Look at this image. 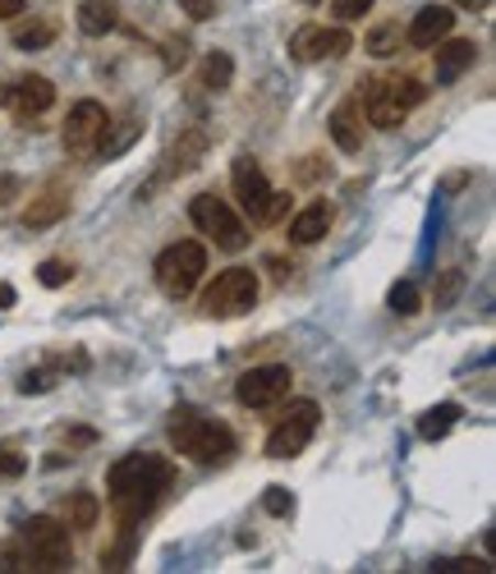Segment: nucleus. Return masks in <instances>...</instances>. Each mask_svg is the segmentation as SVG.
Listing matches in <instances>:
<instances>
[{"mask_svg": "<svg viewBox=\"0 0 496 574\" xmlns=\"http://www.w3.org/2000/svg\"><path fill=\"white\" fill-rule=\"evenodd\" d=\"M175 483V464L166 455H124L111 464L107 487H111V515L120 529H139L143 515L162 501V492Z\"/></svg>", "mask_w": 496, "mask_h": 574, "instance_id": "nucleus-1", "label": "nucleus"}, {"mask_svg": "<svg viewBox=\"0 0 496 574\" xmlns=\"http://www.w3.org/2000/svg\"><path fill=\"white\" fill-rule=\"evenodd\" d=\"M74 561V547H69V525L56 515H33L10 542H5V570L19 574V570H37V574H51V570H69Z\"/></svg>", "mask_w": 496, "mask_h": 574, "instance_id": "nucleus-2", "label": "nucleus"}, {"mask_svg": "<svg viewBox=\"0 0 496 574\" xmlns=\"http://www.w3.org/2000/svg\"><path fill=\"white\" fill-rule=\"evenodd\" d=\"M170 441H175V451L194 464H225L234 455V432L189 405L170 413Z\"/></svg>", "mask_w": 496, "mask_h": 574, "instance_id": "nucleus-3", "label": "nucleus"}, {"mask_svg": "<svg viewBox=\"0 0 496 574\" xmlns=\"http://www.w3.org/2000/svg\"><path fill=\"white\" fill-rule=\"evenodd\" d=\"M359 88H363V115H368L377 129H396V124H405V115L428 101V88H423L414 74L368 78V84H359Z\"/></svg>", "mask_w": 496, "mask_h": 574, "instance_id": "nucleus-4", "label": "nucleus"}, {"mask_svg": "<svg viewBox=\"0 0 496 574\" xmlns=\"http://www.w3.org/2000/svg\"><path fill=\"white\" fill-rule=\"evenodd\" d=\"M152 272H156V290H162L166 299H189L198 290L202 272H207V253L194 240H179V244L162 249Z\"/></svg>", "mask_w": 496, "mask_h": 574, "instance_id": "nucleus-5", "label": "nucleus"}, {"mask_svg": "<svg viewBox=\"0 0 496 574\" xmlns=\"http://www.w3.org/2000/svg\"><path fill=\"white\" fill-rule=\"evenodd\" d=\"M189 217H194V225H198L202 234H212L217 249H225V253L249 249V225L240 221V212H234L225 198H217V194H198V198L189 202Z\"/></svg>", "mask_w": 496, "mask_h": 574, "instance_id": "nucleus-6", "label": "nucleus"}, {"mask_svg": "<svg viewBox=\"0 0 496 574\" xmlns=\"http://www.w3.org/2000/svg\"><path fill=\"white\" fill-rule=\"evenodd\" d=\"M253 303H257V272H249V267H230L202 290L207 318H240Z\"/></svg>", "mask_w": 496, "mask_h": 574, "instance_id": "nucleus-7", "label": "nucleus"}, {"mask_svg": "<svg viewBox=\"0 0 496 574\" xmlns=\"http://www.w3.org/2000/svg\"><path fill=\"white\" fill-rule=\"evenodd\" d=\"M318 419H322L318 405H312V400H295L290 409L280 413V423L267 432V455L272 460H295L312 441V432H318Z\"/></svg>", "mask_w": 496, "mask_h": 574, "instance_id": "nucleus-8", "label": "nucleus"}, {"mask_svg": "<svg viewBox=\"0 0 496 574\" xmlns=\"http://www.w3.org/2000/svg\"><path fill=\"white\" fill-rule=\"evenodd\" d=\"M107 107L101 101H78V107L69 111V120H65V152L74 156V162H88V156H97V143H101V134H107Z\"/></svg>", "mask_w": 496, "mask_h": 574, "instance_id": "nucleus-9", "label": "nucleus"}, {"mask_svg": "<svg viewBox=\"0 0 496 574\" xmlns=\"http://www.w3.org/2000/svg\"><path fill=\"white\" fill-rule=\"evenodd\" d=\"M290 368H280V363H267V368H249L240 382H234V400L244 409H272L290 396Z\"/></svg>", "mask_w": 496, "mask_h": 574, "instance_id": "nucleus-10", "label": "nucleus"}, {"mask_svg": "<svg viewBox=\"0 0 496 574\" xmlns=\"http://www.w3.org/2000/svg\"><path fill=\"white\" fill-rule=\"evenodd\" d=\"M51 107H56V84L42 74H23V78H14V84L0 88V111H10L14 120H33Z\"/></svg>", "mask_w": 496, "mask_h": 574, "instance_id": "nucleus-11", "label": "nucleus"}, {"mask_svg": "<svg viewBox=\"0 0 496 574\" xmlns=\"http://www.w3.org/2000/svg\"><path fill=\"white\" fill-rule=\"evenodd\" d=\"M354 51V37L345 29H322V23H304V29L290 37V56L299 65H312V60H341Z\"/></svg>", "mask_w": 496, "mask_h": 574, "instance_id": "nucleus-12", "label": "nucleus"}, {"mask_svg": "<svg viewBox=\"0 0 496 574\" xmlns=\"http://www.w3.org/2000/svg\"><path fill=\"white\" fill-rule=\"evenodd\" d=\"M207 156V129H198V124H189V129H179V139L170 143V152H166V166L156 170V179L143 189V194H152V189H162V185H170V179H179V175H189V170H198V162Z\"/></svg>", "mask_w": 496, "mask_h": 574, "instance_id": "nucleus-13", "label": "nucleus"}, {"mask_svg": "<svg viewBox=\"0 0 496 574\" xmlns=\"http://www.w3.org/2000/svg\"><path fill=\"white\" fill-rule=\"evenodd\" d=\"M230 189H234V198H240V207H244L253 221H263V207L272 198V185H267V175H263V166H257L253 156H234Z\"/></svg>", "mask_w": 496, "mask_h": 574, "instance_id": "nucleus-14", "label": "nucleus"}, {"mask_svg": "<svg viewBox=\"0 0 496 574\" xmlns=\"http://www.w3.org/2000/svg\"><path fill=\"white\" fill-rule=\"evenodd\" d=\"M451 29H455V10H451V5H423L419 14L409 19L405 42L419 46V51H428V46H437V42H447Z\"/></svg>", "mask_w": 496, "mask_h": 574, "instance_id": "nucleus-15", "label": "nucleus"}, {"mask_svg": "<svg viewBox=\"0 0 496 574\" xmlns=\"http://www.w3.org/2000/svg\"><path fill=\"white\" fill-rule=\"evenodd\" d=\"M474 60H478V46H474V42H464V37L437 42V84L451 88L464 69H474Z\"/></svg>", "mask_w": 496, "mask_h": 574, "instance_id": "nucleus-16", "label": "nucleus"}, {"mask_svg": "<svg viewBox=\"0 0 496 574\" xmlns=\"http://www.w3.org/2000/svg\"><path fill=\"white\" fill-rule=\"evenodd\" d=\"M331 221H335L331 202H322V198H318V202H308L304 212L290 221V240H295V244H318L322 234L331 230Z\"/></svg>", "mask_w": 496, "mask_h": 574, "instance_id": "nucleus-17", "label": "nucleus"}, {"mask_svg": "<svg viewBox=\"0 0 496 574\" xmlns=\"http://www.w3.org/2000/svg\"><path fill=\"white\" fill-rule=\"evenodd\" d=\"M115 23H120V5H115V0H84V5H78V33L107 37Z\"/></svg>", "mask_w": 496, "mask_h": 574, "instance_id": "nucleus-18", "label": "nucleus"}, {"mask_svg": "<svg viewBox=\"0 0 496 574\" xmlns=\"http://www.w3.org/2000/svg\"><path fill=\"white\" fill-rule=\"evenodd\" d=\"M65 212H69V198L65 194H42V198H33L29 207H23V225H29V230H46V225L65 221Z\"/></svg>", "mask_w": 496, "mask_h": 574, "instance_id": "nucleus-19", "label": "nucleus"}, {"mask_svg": "<svg viewBox=\"0 0 496 574\" xmlns=\"http://www.w3.org/2000/svg\"><path fill=\"white\" fill-rule=\"evenodd\" d=\"M331 139H335V147L341 152H363V124H359V111L354 107H335V115H331Z\"/></svg>", "mask_w": 496, "mask_h": 574, "instance_id": "nucleus-20", "label": "nucleus"}, {"mask_svg": "<svg viewBox=\"0 0 496 574\" xmlns=\"http://www.w3.org/2000/svg\"><path fill=\"white\" fill-rule=\"evenodd\" d=\"M139 134H143V120H139V115H124L120 124L107 120V134H101V143H97V156H120Z\"/></svg>", "mask_w": 496, "mask_h": 574, "instance_id": "nucleus-21", "label": "nucleus"}, {"mask_svg": "<svg viewBox=\"0 0 496 574\" xmlns=\"http://www.w3.org/2000/svg\"><path fill=\"white\" fill-rule=\"evenodd\" d=\"M460 405L455 400H447V405H432L428 413H423V419H419V437L423 441H441V437H451V428L460 423Z\"/></svg>", "mask_w": 496, "mask_h": 574, "instance_id": "nucleus-22", "label": "nucleus"}, {"mask_svg": "<svg viewBox=\"0 0 496 574\" xmlns=\"http://www.w3.org/2000/svg\"><path fill=\"white\" fill-rule=\"evenodd\" d=\"M230 78H234V60L225 56V51H212V56L202 60V69H198V84H202L207 92H225Z\"/></svg>", "mask_w": 496, "mask_h": 574, "instance_id": "nucleus-23", "label": "nucleus"}, {"mask_svg": "<svg viewBox=\"0 0 496 574\" xmlns=\"http://www.w3.org/2000/svg\"><path fill=\"white\" fill-rule=\"evenodd\" d=\"M101 515V501L92 497V492H74V497L65 501V525L69 529H92Z\"/></svg>", "mask_w": 496, "mask_h": 574, "instance_id": "nucleus-24", "label": "nucleus"}, {"mask_svg": "<svg viewBox=\"0 0 496 574\" xmlns=\"http://www.w3.org/2000/svg\"><path fill=\"white\" fill-rule=\"evenodd\" d=\"M51 42H56V23H46V19L19 23V29H14V46H23V51H42Z\"/></svg>", "mask_w": 496, "mask_h": 574, "instance_id": "nucleus-25", "label": "nucleus"}, {"mask_svg": "<svg viewBox=\"0 0 496 574\" xmlns=\"http://www.w3.org/2000/svg\"><path fill=\"white\" fill-rule=\"evenodd\" d=\"M390 312H400V318H414V312H419V285H414V280H396V285H390Z\"/></svg>", "mask_w": 496, "mask_h": 574, "instance_id": "nucleus-26", "label": "nucleus"}, {"mask_svg": "<svg viewBox=\"0 0 496 574\" xmlns=\"http://www.w3.org/2000/svg\"><path fill=\"white\" fill-rule=\"evenodd\" d=\"M400 42H405L400 23H382V29H373V33H368V42H363V46H368L373 56H396Z\"/></svg>", "mask_w": 496, "mask_h": 574, "instance_id": "nucleus-27", "label": "nucleus"}, {"mask_svg": "<svg viewBox=\"0 0 496 574\" xmlns=\"http://www.w3.org/2000/svg\"><path fill=\"white\" fill-rule=\"evenodd\" d=\"M37 280L46 285V290H60V285H69V280H74V267H69V263H60V257H46V263L37 267Z\"/></svg>", "mask_w": 496, "mask_h": 574, "instance_id": "nucleus-28", "label": "nucleus"}, {"mask_svg": "<svg viewBox=\"0 0 496 574\" xmlns=\"http://www.w3.org/2000/svg\"><path fill=\"white\" fill-rule=\"evenodd\" d=\"M432 570H441V574H492V565H487V561H478V556H455V561H437Z\"/></svg>", "mask_w": 496, "mask_h": 574, "instance_id": "nucleus-29", "label": "nucleus"}, {"mask_svg": "<svg viewBox=\"0 0 496 574\" xmlns=\"http://www.w3.org/2000/svg\"><path fill=\"white\" fill-rule=\"evenodd\" d=\"M23 474H29V460H23L14 446H0V483L23 478Z\"/></svg>", "mask_w": 496, "mask_h": 574, "instance_id": "nucleus-30", "label": "nucleus"}, {"mask_svg": "<svg viewBox=\"0 0 496 574\" xmlns=\"http://www.w3.org/2000/svg\"><path fill=\"white\" fill-rule=\"evenodd\" d=\"M464 290V276L460 272H441V285H437V308H451Z\"/></svg>", "mask_w": 496, "mask_h": 574, "instance_id": "nucleus-31", "label": "nucleus"}, {"mask_svg": "<svg viewBox=\"0 0 496 574\" xmlns=\"http://www.w3.org/2000/svg\"><path fill=\"white\" fill-rule=\"evenodd\" d=\"M377 5V0H331V14L335 19H345V23H354V19H363Z\"/></svg>", "mask_w": 496, "mask_h": 574, "instance_id": "nucleus-32", "label": "nucleus"}, {"mask_svg": "<svg viewBox=\"0 0 496 574\" xmlns=\"http://www.w3.org/2000/svg\"><path fill=\"white\" fill-rule=\"evenodd\" d=\"M51 386H56V368H37V373H29L19 382L23 396H42V390H51Z\"/></svg>", "mask_w": 496, "mask_h": 574, "instance_id": "nucleus-33", "label": "nucleus"}, {"mask_svg": "<svg viewBox=\"0 0 496 574\" xmlns=\"http://www.w3.org/2000/svg\"><path fill=\"white\" fill-rule=\"evenodd\" d=\"M285 212H290V194H276L272 189V198L263 207V221H257V225H276V221H285Z\"/></svg>", "mask_w": 496, "mask_h": 574, "instance_id": "nucleus-34", "label": "nucleus"}, {"mask_svg": "<svg viewBox=\"0 0 496 574\" xmlns=\"http://www.w3.org/2000/svg\"><path fill=\"white\" fill-rule=\"evenodd\" d=\"M263 506H267L272 515H290V510H295V501H290V492H285V487H267Z\"/></svg>", "mask_w": 496, "mask_h": 574, "instance_id": "nucleus-35", "label": "nucleus"}, {"mask_svg": "<svg viewBox=\"0 0 496 574\" xmlns=\"http://www.w3.org/2000/svg\"><path fill=\"white\" fill-rule=\"evenodd\" d=\"M179 10L189 19H212L217 14V0H179Z\"/></svg>", "mask_w": 496, "mask_h": 574, "instance_id": "nucleus-36", "label": "nucleus"}, {"mask_svg": "<svg viewBox=\"0 0 496 574\" xmlns=\"http://www.w3.org/2000/svg\"><path fill=\"white\" fill-rule=\"evenodd\" d=\"M185 60H189V42H185V37H179V42H166V69H179Z\"/></svg>", "mask_w": 496, "mask_h": 574, "instance_id": "nucleus-37", "label": "nucleus"}, {"mask_svg": "<svg viewBox=\"0 0 496 574\" xmlns=\"http://www.w3.org/2000/svg\"><path fill=\"white\" fill-rule=\"evenodd\" d=\"M69 441H74V446H92V441H97V432L92 428H74V432H65Z\"/></svg>", "mask_w": 496, "mask_h": 574, "instance_id": "nucleus-38", "label": "nucleus"}, {"mask_svg": "<svg viewBox=\"0 0 496 574\" xmlns=\"http://www.w3.org/2000/svg\"><path fill=\"white\" fill-rule=\"evenodd\" d=\"M14 14H23V0H0V23L14 19Z\"/></svg>", "mask_w": 496, "mask_h": 574, "instance_id": "nucleus-39", "label": "nucleus"}, {"mask_svg": "<svg viewBox=\"0 0 496 574\" xmlns=\"http://www.w3.org/2000/svg\"><path fill=\"white\" fill-rule=\"evenodd\" d=\"M455 5H460V10H487L492 0H455Z\"/></svg>", "mask_w": 496, "mask_h": 574, "instance_id": "nucleus-40", "label": "nucleus"}, {"mask_svg": "<svg viewBox=\"0 0 496 574\" xmlns=\"http://www.w3.org/2000/svg\"><path fill=\"white\" fill-rule=\"evenodd\" d=\"M304 5H318V0H304Z\"/></svg>", "mask_w": 496, "mask_h": 574, "instance_id": "nucleus-41", "label": "nucleus"}]
</instances>
